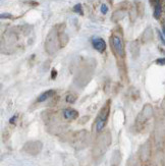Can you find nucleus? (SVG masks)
I'll return each mask as SVG.
<instances>
[{
    "label": "nucleus",
    "instance_id": "obj_1",
    "mask_svg": "<svg viewBox=\"0 0 165 166\" xmlns=\"http://www.w3.org/2000/svg\"><path fill=\"white\" fill-rule=\"evenodd\" d=\"M109 111H110V101L108 100L106 102V104L104 105L101 109V111L99 112L98 117L96 120V129L98 132H101L104 129V126L106 125L107 122L108 116H109Z\"/></svg>",
    "mask_w": 165,
    "mask_h": 166
},
{
    "label": "nucleus",
    "instance_id": "obj_2",
    "mask_svg": "<svg viewBox=\"0 0 165 166\" xmlns=\"http://www.w3.org/2000/svg\"><path fill=\"white\" fill-rule=\"evenodd\" d=\"M58 42H59V37L57 36V32L55 30H52L48 34V36L46 38V41H45V50L49 54H53L57 50Z\"/></svg>",
    "mask_w": 165,
    "mask_h": 166
},
{
    "label": "nucleus",
    "instance_id": "obj_3",
    "mask_svg": "<svg viewBox=\"0 0 165 166\" xmlns=\"http://www.w3.org/2000/svg\"><path fill=\"white\" fill-rule=\"evenodd\" d=\"M110 42L112 44V48H113L115 54L122 58L124 56V45L120 36L113 35L111 37V39H110Z\"/></svg>",
    "mask_w": 165,
    "mask_h": 166
},
{
    "label": "nucleus",
    "instance_id": "obj_4",
    "mask_svg": "<svg viewBox=\"0 0 165 166\" xmlns=\"http://www.w3.org/2000/svg\"><path fill=\"white\" fill-rule=\"evenodd\" d=\"M41 149H42V144L40 142H29L27 143L24 148V151L28 152L29 154H32V155L38 154L41 151Z\"/></svg>",
    "mask_w": 165,
    "mask_h": 166
},
{
    "label": "nucleus",
    "instance_id": "obj_5",
    "mask_svg": "<svg viewBox=\"0 0 165 166\" xmlns=\"http://www.w3.org/2000/svg\"><path fill=\"white\" fill-rule=\"evenodd\" d=\"M92 44H93V47L95 49H96L97 51H99V52H104L106 49V43L105 41L102 39V38H99V37H96V38H93L92 39Z\"/></svg>",
    "mask_w": 165,
    "mask_h": 166
},
{
    "label": "nucleus",
    "instance_id": "obj_6",
    "mask_svg": "<svg viewBox=\"0 0 165 166\" xmlns=\"http://www.w3.org/2000/svg\"><path fill=\"white\" fill-rule=\"evenodd\" d=\"M63 116L65 119H76L79 116V112L72 108H66L63 110Z\"/></svg>",
    "mask_w": 165,
    "mask_h": 166
},
{
    "label": "nucleus",
    "instance_id": "obj_7",
    "mask_svg": "<svg viewBox=\"0 0 165 166\" xmlns=\"http://www.w3.org/2000/svg\"><path fill=\"white\" fill-rule=\"evenodd\" d=\"M162 13V6H161V2H160V0H157V1L154 3V13H153V15H154L155 19H159L160 15H161Z\"/></svg>",
    "mask_w": 165,
    "mask_h": 166
},
{
    "label": "nucleus",
    "instance_id": "obj_8",
    "mask_svg": "<svg viewBox=\"0 0 165 166\" xmlns=\"http://www.w3.org/2000/svg\"><path fill=\"white\" fill-rule=\"evenodd\" d=\"M54 94H55V91H54V90H48V91L44 92V93H42L41 95L39 96V98H38V102H44V101H46L48 98H50L51 96H53Z\"/></svg>",
    "mask_w": 165,
    "mask_h": 166
},
{
    "label": "nucleus",
    "instance_id": "obj_9",
    "mask_svg": "<svg viewBox=\"0 0 165 166\" xmlns=\"http://www.w3.org/2000/svg\"><path fill=\"white\" fill-rule=\"evenodd\" d=\"M130 52H132L133 56L135 57H137L138 55H139V52H140V47H139V44H138V42H132V44H130Z\"/></svg>",
    "mask_w": 165,
    "mask_h": 166
},
{
    "label": "nucleus",
    "instance_id": "obj_10",
    "mask_svg": "<svg viewBox=\"0 0 165 166\" xmlns=\"http://www.w3.org/2000/svg\"><path fill=\"white\" fill-rule=\"evenodd\" d=\"M152 38H153V32L150 28H148L143 34V40L145 42H148V41H150Z\"/></svg>",
    "mask_w": 165,
    "mask_h": 166
},
{
    "label": "nucleus",
    "instance_id": "obj_11",
    "mask_svg": "<svg viewBox=\"0 0 165 166\" xmlns=\"http://www.w3.org/2000/svg\"><path fill=\"white\" fill-rule=\"evenodd\" d=\"M65 100H66L67 103H74L76 100V96L74 95V94H67L66 95V98H65Z\"/></svg>",
    "mask_w": 165,
    "mask_h": 166
},
{
    "label": "nucleus",
    "instance_id": "obj_12",
    "mask_svg": "<svg viewBox=\"0 0 165 166\" xmlns=\"http://www.w3.org/2000/svg\"><path fill=\"white\" fill-rule=\"evenodd\" d=\"M73 11H74V12H76V13H80V14H84L83 8H82V5H81V4H76V5H74Z\"/></svg>",
    "mask_w": 165,
    "mask_h": 166
},
{
    "label": "nucleus",
    "instance_id": "obj_13",
    "mask_svg": "<svg viewBox=\"0 0 165 166\" xmlns=\"http://www.w3.org/2000/svg\"><path fill=\"white\" fill-rule=\"evenodd\" d=\"M101 12H102L103 14H106V13L108 12V7L106 4H102V5H101Z\"/></svg>",
    "mask_w": 165,
    "mask_h": 166
},
{
    "label": "nucleus",
    "instance_id": "obj_14",
    "mask_svg": "<svg viewBox=\"0 0 165 166\" xmlns=\"http://www.w3.org/2000/svg\"><path fill=\"white\" fill-rule=\"evenodd\" d=\"M156 63L159 64V65H165V57L157 59V60H156Z\"/></svg>",
    "mask_w": 165,
    "mask_h": 166
},
{
    "label": "nucleus",
    "instance_id": "obj_15",
    "mask_svg": "<svg viewBox=\"0 0 165 166\" xmlns=\"http://www.w3.org/2000/svg\"><path fill=\"white\" fill-rule=\"evenodd\" d=\"M158 35H159V39L161 40V42H162V44L165 45V38H164V36H163V34H162L160 31H158Z\"/></svg>",
    "mask_w": 165,
    "mask_h": 166
},
{
    "label": "nucleus",
    "instance_id": "obj_16",
    "mask_svg": "<svg viewBox=\"0 0 165 166\" xmlns=\"http://www.w3.org/2000/svg\"><path fill=\"white\" fill-rule=\"evenodd\" d=\"M4 17H11V15L10 14H7V13H6V14L2 13V14H1V19H4Z\"/></svg>",
    "mask_w": 165,
    "mask_h": 166
},
{
    "label": "nucleus",
    "instance_id": "obj_17",
    "mask_svg": "<svg viewBox=\"0 0 165 166\" xmlns=\"http://www.w3.org/2000/svg\"><path fill=\"white\" fill-rule=\"evenodd\" d=\"M15 118H17V116H13V117L10 118V123H13L15 121Z\"/></svg>",
    "mask_w": 165,
    "mask_h": 166
},
{
    "label": "nucleus",
    "instance_id": "obj_18",
    "mask_svg": "<svg viewBox=\"0 0 165 166\" xmlns=\"http://www.w3.org/2000/svg\"><path fill=\"white\" fill-rule=\"evenodd\" d=\"M55 75H56V71H52V78H53Z\"/></svg>",
    "mask_w": 165,
    "mask_h": 166
},
{
    "label": "nucleus",
    "instance_id": "obj_19",
    "mask_svg": "<svg viewBox=\"0 0 165 166\" xmlns=\"http://www.w3.org/2000/svg\"><path fill=\"white\" fill-rule=\"evenodd\" d=\"M109 2H110V3H112V0H109Z\"/></svg>",
    "mask_w": 165,
    "mask_h": 166
},
{
    "label": "nucleus",
    "instance_id": "obj_20",
    "mask_svg": "<svg viewBox=\"0 0 165 166\" xmlns=\"http://www.w3.org/2000/svg\"><path fill=\"white\" fill-rule=\"evenodd\" d=\"M164 26H165V24H164Z\"/></svg>",
    "mask_w": 165,
    "mask_h": 166
}]
</instances>
